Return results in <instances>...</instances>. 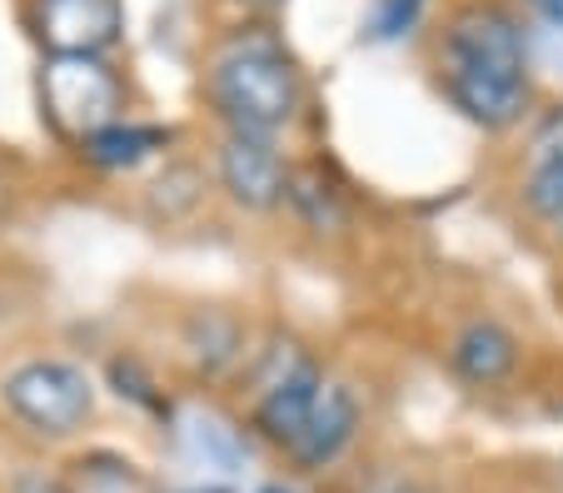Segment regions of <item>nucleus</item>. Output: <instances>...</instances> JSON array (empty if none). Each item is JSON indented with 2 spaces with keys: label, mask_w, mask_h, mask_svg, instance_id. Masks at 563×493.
Listing matches in <instances>:
<instances>
[{
  "label": "nucleus",
  "mask_w": 563,
  "mask_h": 493,
  "mask_svg": "<svg viewBox=\"0 0 563 493\" xmlns=\"http://www.w3.org/2000/svg\"><path fill=\"white\" fill-rule=\"evenodd\" d=\"M0 404L41 439H70L96 414L90 374L70 359H25L0 379Z\"/></svg>",
  "instance_id": "obj_2"
},
{
  "label": "nucleus",
  "mask_w": 563,
  "mask_h": 493,
  "mask_svg": "<svg viewBox=\"0 0 563 493\" xmlns=\"http://www.w3.org/2000/svg\"><path fill=\"white\" fill-rule=\"evenodd\" d=\"M35 35L55 55H100L120 35V0H35Z\"/></svg>",
  "instance_id": "obj_7"
},
{
  "label": "nucleus",
  "mask_w": 563,
  "mask_h": 493,
  "mask_svg": "<svg viewBox=\"0 0 563 493\" xmlns=\"http://www.w3.org/2000/svg\"><path fill=\"white\" fill-rule=\"evenodd\" d=\"M523 204L549 225H563V115H553L549 135H539L533 170L523 175Z\"/></svg>",
  "instance_id": "obj_12"
},
{
  "label": "nucleus",
  "mask_w": 563,
  "mask_h": 493,
  "mask_svg": "<svg viewBox=\"0 0 563 493\" xmlns=\"http://www.w3.org/2000/svg\"><path fill=\"white\" fill-rule=\"evenodd\" d=\"M444 86L454 105L464 110L474 125L484 130H514L523 125L533 105L529 70H509V65H474V60H444Z\"/></svg>",
  "instance_id": "obj_5"
},
{
  "label": "nucleus",
  "mask_w": 563,
  "mask_h": 493,
  "mask_svg": "<svg viewBox=\"0 0 563 493\" xmlns=\"http://www.w3.org/2000/svg\"><path fill=\"white\" fill-rule=\"evenodd\" d=\"M159 145H165V135H159V130L115 120V125H106L100 135L86 139V155L96 165H106V170H130V165H140L150 150H159Z\"/></svg>",
  "instance_id": "obj_13"
},
{
  "label": "nucleus",
  "mask_w": 563,
  "mask_h": 493,
  "mask_svg": "<svg viewBox=\"0 0 563 493\" xmlns=\"http://www.w3.org/2000/svg\"><path fill=\"white\" fill-rule=\"evenodd\" d=\"M289 200L309 204V215H314V225H319V229H324V225H340V210H334V200H330V190H324V184L289 180Z\"/></svg>",
  "instance_id": "obj_14"
},
{
  "label": "nucleus",
  "mask_w": 563,
  "mask_h": 493,
  "mask_svg": "<svg viewBox=\"0 0 563 493\" xmlns=\"http://www.w3.org/2000/svg\"><path fill=\"white\" fill-rule=\"evenodd\" d=\"M220 180L230 200L245 204V210H275L289 194V170L269 150V139L255 135H230L220 145Z\"/></svg>",
  "instance_id": "obj_8"
},
{
  "label": "nucleus",
  "mask_w": 563,
  "mask_h": 493,
  "mask_svg": "<svg viewBox=\"0 0 563 493\" xmlns=\"http://www.w3.org/2000/svg\"><path fill=\"white\" fill-rule=\"evenodd\" d=\"M444 60L509 65L523 70V35L499 5H464L444 31Z\"/></svg>",
  "instance_id": "obj_9"
},
{
  "label": "nucleus",
  "mask_w": 563,
  "mask_h": 493,
  "mask_svg": "<svg viewBox=\"0 0 563 493\" xmlns=\"http://www.w3.org/2000/svg\"><path fill=\"white\" fill-rule=\"evenodd\" d=\"M419 5H424V0H384L379 5V35H399V31H409V25H415V15H419Z\"/></svg>",
  "instance_id": "obj_15"
},
{
  "label": "nucleus",
  "mask_w": 563,
  "mask_h": 493,
  "mask_svg": "<svg viewBox=\"0 0 563 493\" xmlns=\"http://www.w3.org/2000/svg\"><path fill=\"white\" fill-rule=\"evenodd\" d=\"M449 365H454L459 379H468V384H478V389L504 384V379L514 374V365H519V339H514L499 320H474L454 339Z\"/></svg>",
  "instance_id": "obj_10"
},
{
  "label": "nucleus",
  "mask_w": 563,
  "mask_h": 493,
  "mask_svg": "<svg viewBox=\"0 0 563 493\" xmlns=\"http://www.w3.org/2000/svg\"><path fill=\"white\" fill-rule=\"evenodd\" d=\"M41 90L51 115L80 139L100 135L120 120V80L100 65V55H55Z\"/></svg>",
  "instance_id": "obj_4"
},
{
  "label": "nucleus",
  "mask_w": 563,
  "mask_h": 493,
  "mask_svg": "<svg viewBox=\"0 0 563 493\" xmlns=\"http://www.w3.org/2000/svg\"><path fill=\"white\" fill-rule=\"evenodd\" d=\"M269 493H275V489H269Z\"/></svg>",
  "instance_id": "obj_17"
},
{
  "label": "nucleus",
  "mask_w": 563,
  "mask_h": 493,
  "mask_svg": "<svg viewBox=\"0 0 563 493\" xmlns=\"http://www.w3.org/2000/svg\"><path fill=\"white\" fill-rule=\"evenodd\" d=\"M360 418H364V408H360V399H354V389L324 379L314 414H309V424L299 429V439L289 444V459H295V469L324 473L330 463H340L344 449L354 444V434H360Z\"/></svg>",
  "instance_id": "obj_6"
},
{
  "label": "nucleus",
  "mask_w": 563,
  "mask_h": 493,
  "mask_svg": "<svg viewBox=\"0 0 563 493\" xmlns=\"http://www.w3.org/2000/svg\"><path fill=\"white\" fill-rule=\"evenodd\" d=\"M319 389H324V374H319L314 359L295 344H275L255 365V429L269 444L289 449L314 414Z\"/></svg>",
  "instance_id": "obj_3"
},
{
  "label": "nucleus",
  "mask_w": 563,
  "mask_h": 493,
  "mask_svg": "<svg viewBox=\"0 0 563 493\" xmlns=\"http://www.w3.org/2000/svg\"><path fill=\"white\" fill-rule=\"evenodd\" d=\"M185 355H190V365L200 369V374L220 379L245 355V329H240V320H230V314H220V310H200L185 324Z\"/></svg>",
  "instance_id": "obj_11"
},
{
  "label": "nucleus",
  "mask_w": 563,
  "mask_h": 493,
  "mask_svg": "<svg viewBox=\"0 0 563 493\" xmlns=\"http://www.w3.org/2000/svg\"><path fill=\"white\" fill-rule=\"evenodd\" d=\"M210 96L220 105V115L234 125V135L269 139L299 115V70L289 65L285 51H275L269 41L234 45L210 76Z\"/></svg>",
  "instance_id": "obj_1"
},
{
  "label": "nucleus",
  "mask_w": 563,
  "mask_h": 493,
  "mask_svg": "<svg viewBox=\"0 0 563 493\" xmlns=\"http://www.w3.org/2000/svg\"><path fill=\"white\" fill-rule=\"evenodd\" d=\"M369 493H419V489H409V483H379V489H369Z\"/></svg>",
  "instance_id": "obj_16"
}]
</instances>
